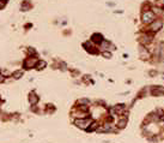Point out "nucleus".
Instances as JSON below:
<instances>
[{"label": "nucleus", "mask_w": 164, "mask_h": 143, "mask_svg": "<svg viewBox=\"0 0 164 143\" xmlns=\"http://www.w3.org/2000/svg\"><path fill=\"white\" fill-rule=\"evenodd\" d=\"M3 81H4V77H3V76H0V83H1Z\"/></svg>", "instance_id": "obj_10"}, {"label": "nucleus", "mask_w": 164, "mask_h": 143, "mask_svg": "<svg viewBox=\"0 0 164 143\" xmlns=\"http://www.w3.org/2000/svg\"><path fill=\"white\" fill-rule=\"evenodd\" d=\"M35 63H36V59H28V60H26L25 61V63H24V66L25 67H31V66H34V65H35Z\"/></svg>", "instance_id": "obj_4"}, {"label": "nucleus", "mask_w": 164, "mask_h": 143, "mask_svg": "<svg viewBox=\"0 0 164 143\" xmlns=\"http://www.w3.org/2000/svg\"><path fill=\"white\" fill-rule=\"evenodd\" d=\"M92 40L95 41V42H102V41H103L102 40V36L98 35V34H95V35L92 36Z\"/></svg>", "instance_id": "obj_5"}, {"label": "nucleus", "mask_w": 164, "mask_h": 143, "mask_svg": "<svg viewBox=\"0 0 164 143\" xmlns=\"http://www.w3.org/2000/svg\"><path fill=\"white\" fill-rule=\"evenodd\" d=\"M44 66H46V63H44V61H40L38 65H37V69H43Z\"/></svg>", "instance_id": "obj_7"}, {"label": "nucleus", "mask_w": 164, "mask_h": 143, "mask_svg": "<svg viewBox=\"0 0 164 143\" xmlns=\"http://www.w3.org/2000/svg\"><path fill=\"white\" fill-rule=\"evenodd\" d=\"M91 123L90 119H77L76 120V125H78L79 127H83V129H86L87 125Z\"/></svg>", "instance_id": "obj_3"}, {"label": "nucleus", "mask_w": 164, "mask_h": 143, "mask_svg": "<svg viewBox=\"0 0 164 143\" xmlns=\"http://www.w3.org/2000/svg\"><path fill=\"white\" fill-rule=\"evenodd\" d=\"M126 124H127V120H125V119H124V120H121V121L119 123V126H120V127H125V125H126Z\"/></svg>", "instance_id": "obj_8"}, {"label": "nucleus", "mask_w": 164, "mask_h": 143, "mask_svg": "<svg viewBox=\"0 0 164 143\" xmlns=\"http://www.w3.org/2000/svg\"><path fill=\"white\" fill-rule=\"evenodd\" d=\"M162 26H163V22L161 19H156L153 20V22L151 23V30L152 31H158L159 29H162Z\"/></svg>", "instance_id": "obj_2"}, {"label": "nucleus", "mask_w": 164, "mask_h": 143, "mask_svg": "<svg viewBox=\"0 0 164 143\" xmlns=\"http://www.w3.org/2000/svg\"><path fill=\"white\" fill-rule=\"evenodd\" d=\"M153 20H155V15H153V12H151V11H146V12L142 13V22H144V23H150V24H151Z\"/></svg>", "instance_id": "obj_1"}, {"label": "nucleus", "mask_w": 164, "mask_h": 143, "mask_svg": "<svg viewBox=\"0 0 164 143\" xmlns=\"http://www.w3.org/2000/svg\"><path fill=\"white\" fill-rule=\"evenodd\" d=\"M22 75H23V72H22V71H17V72L13 73V77H15V78H19L20 76H22Z\"/></svg>", "instance_id": "obj_6"}, {"label": "nucleus", "mask_w": 164, "mask_h": 143, "mask_svg": "<svg viewBox=\"0 0 164 143\" xmlns=\"http://www.w3.org/2000/svg\"><path fill=\"white\" fill-rule=\"evenodd\" d=\"M103 56H104V57H108V58H109V57H110V53H107V52H104V53H103Z\"/></svg>", "instance_id": "obj_9"}, {"label": "nucleus", "mask_w": 164, "mask_h": 143, "mask_svg": "<svg viewBox=\"0 0 164 143\" xmlns=\"http://www.w3.org/2000/svg\"><path fill=\"white\" fill-rule=\"evenodd\" d=\"M162 120H164V114H163V117H162Z\"/></svg>", "instance_id": "obj_11"}]
</instances>
